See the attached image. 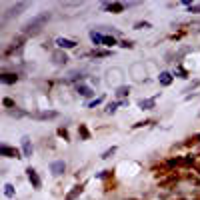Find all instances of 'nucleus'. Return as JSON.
<instances>
[{
    "instance_id": "23",
    "label": "nucleus",
    "mask_w": 200,
    "mask_h": 200,
    "mask_svg": "<svg viewBox=\"0 0 200 200\" xmlns=\"http://www.w3.org/2000/svg\"><path fill=\"white\" fill-rule=\"evenodd\" d=\"M100 102H102V98H96V100H92L88 106H90V108H94V106H96V104H100Z\"/></svg>"
},
{
    "instance_id": "3",
    "label": "nucleus",
    "mask_w": 200,
    "mask_h": 200,
    "mask_svg": "<svg viewBox=\"0 0 200 200\" xmlns=\"http://www.w3.org/2000/svg\"><path fill=\"white\" fill-rule=\"evenodd\" d=\"M64 170H66V164L62 162V160H56V162L50 164V172H52L54 176H60V174L64 172Z\"/></svg>"
},
{
    "instance_id": "5",
    "label": "nucleus",
    "mask_w": 200,
    "mask_h": 200,
    "mask_svg": "<svg viewBox=\"0 0 200 200\" xmlns=\"http://www.w3.org/2000/svg\"><path fill=\"white\" fill-rule=\"evenodd\" d=\"M56 44L60 48H76V42L70 40V38H56Z\"/></svg>"
},
{
    "instance_id": "25",
    "label": "nucleus",
    "mask_w": 200,
    "mask_h": 200,
    "mask_svg": "<svg viewBox=\"0 0 200 200\" xmlns=\"http://www.w3.org/2000/svg\"><path fill=\"white\" fill-rule=\"evenodd\" d=\"M80 132H82V136H84V138H88V130L84 128V126H82V128H80Z\"/></svg>"
},
{
    "instance_id": "18",
    "label": "nucleus",
    "mask_w": 200,
    "mask_h": 200,
    "mask_svg": "<svg viewBox=\"0 0 200 200\" xmlns=\"http://www.w3.org/2000/svg\"><path fill=\"white\" fill-rule=\"evenodd\" d=\"M102 44H104V46H114V44H116V40H114V38H110V36H104Z\"/></svg>"
},
{
    "instance_id": "1",
    "label": "nucleus",
    "mask_w": 200,
    "mask_h": 200,
    "mask_svg": "<svg viewBox=\"0 0 200 200\" xmlns=\"http://www.w3.org/2000/svg\"><path fill=\"white\" fill-rule=\"evenodd\" d=\"M48 18H50V14H48V12H44V14L36 16L34 20H30V22H28L26 26H24V32H36V30H38V26H42V24H44Z\"/></svg>"
},
{
    "instance_id": "15",
    "label": "nucleus",
    "mask_w": 200,
    "mask_h": 200,
    "mask_svg": "<svg viewBox=\"0 0 200 200\" xmlns=\"http://www.w3.org/2000/svg\"><path fill=\"white\" fill-rule=\"evenodd\" d=\"M4 196H8V198L14 196V186L12 184H4Z\"/></svg>"
},
{
    "instance_id": "11",
    "label": "nucleus",
    "mask_w": 200,
    "mask_h": 200,
    "mask_svg": "<svg viewBox=\"0 0 200 200\" xmlns=\"http://www.w3.org/2000/svg\"><path fill=\"white\" fill-rule=\"evenodd\" d=\"M90 38H92V42H94L96 46L102 44V40H104V36H102V34H98L96 30H92V32H90Z\"/></svg>"
},
{
    "instance_id": "22",
    "label": "nucleus",
    "mask_w": 200,
    "mask_h": 200,
    "mask_svg": "<svg viewBox=\"0 0 200 200\" xmlns=\"http://www.w3.org/2000/svg\"><path fill=\"white\" fill-rule=\"evenodd\" d=\"M110 52H106V50H98V52H92V56H108Z\"/></svg>"
},
{
    "instance_id": "17",
    "label": "nucleus",
    "mask_w": 200,
    "mask_h": 200,
    "mask_svg": "<svg viewBox=\"0 0 200 200\" xmlns=\"http://www.w3.org/2000/svg\"><path fill=\"white\" fill-rule=\"evenodd\" d=\"M128 92H130V88H128V86H120V88L116 90V96H126Z\"/></svg>"
},
{
    "instance_id": "19",
    "label": "nucleus",
    "mask_w": 200,
    "mask_h": 200,
    "mask_svg": "<svg viewBox=\"0 0 200 200\" xmlns=\"http://www.w3.org/2000/svg\"><path fill=\"white\" fill-rule=\"evenodd\" d=\"M114 152H116V146H112V148H108V150H106V152H104V154H102V156H100V158H110V156H112V154H114Z\"/></svg>"
},
{
    "instance_id": "4",
    "label": "nucleus",
    "mask_w": 200,
    "mask_h": 200,
    "mask_svg": "<svg viewBox=\"0 0 200 200\" xmlns=\"http://www.w3.org/2000/svg\"><path fill=\"white\" fill-rule=\"evenodd\" d=\"M26 172H28V180H30L32 184H34V188H40V184H42V182H40V178H38L36 170H34V168H28Z\"/></svg>"
},
{
    "instance_id": "12",
    "label": "nucleus",
    "mask_w": 200,
    "mask_h": 200,
    "mask_svg": "<svg viewBox=\"0 0 200 200\" xmlns=\"http://www.w3.org/2000/svg\"><path fill=\"white\" fill-rule=\"evenodd\" d=\"M106 8H110V10H114L118 14V12H122L124 10V4H120V2H114V4H106Z\"/></svg>"
},
{
    "instance_id": "24",
    "label": "nucleus",
    "mask_w": 200,
    "mask_h": 200,
    "mask_svg": "<svg viewBox=\"0 0 200 200\" xmlns=\"http://www.w3.org/2000/svg\"><path fill=\"white\" fill-rule=\"evenodd\" d=\"M120 46H124V48H132V42H130V40H124Z\"/></svg>"
},
{
    "instance_id": "8",
    "label": "nucleus",
    "mask_w": 200,
    "mask_h": 200,
    "mask_svg": "<svg viewBox=\"0 0 200 200\" xmlns=\"http://www.w3.org/2000/svg\"><path fill=\"white\" fill-rule=\"evenodd\" d=\"M58 112H54V110H48V112H38L36 118L38 120H50V118H56Z\"/></svg>"
},
{
    "instance_id": "10",
    "label": "nucleus",
    "mask_w": 200,
    "mask_h": 200,
    "mask_svg": "<svg viewBox=\"0 0 200 200\" xmlns=\"http://www.w3.org/2000/svg\"><path fill=\"white\" fill-rule=\"evenodd\" d=\"M16 80H18L16 74H2L0 76V82H4V84H12V82H16Z\"/></svg>"
},
{
    "instance_id": "20",
    "label": "nucleus",
    "mask_w": 200,
    "mask_h": 200,
    "mask_svg": "<svg viewBox=\"0 0 200 200\" xmlns=\"http://www.w3.org/2000/svg\"><path fill=\"white\" fill-rule=\"evenodd\" d=\"M118 104H122V102H112V104H108V108H106V112H108V114H110V112H114Z\"/></svg>"
},
{
    "instance_id": "9",
    "label": "nucleus",
    "mask_w": 200,
    "mask_h": 200,
    "mask_svg": "<svg viewBox=\"0 0 200 200\" xmlns=\"http://www.w3.org/2000/svg\"><path fill=\"white\" fill-rule=\"evenodd\" d=\"M158 80H160L162 86H170V84H172V74H170V72H162V74L158 76Z\"/></svg>"
},
{
    "instance_id": "7",
    "label": "nucleus",
    "mask_w": 200,
    "mask_h": 200,
    "mask_svg": "<svg viewBox=\"0 0 200 200\" xmlns=\"http://www.w3.org/2000/svg\"><path fill=\"white\" fill-rule=\"evenodd\" d=\"M156 98H158V96H154V98H148V100H140V102H138V106H140L142 110H150V108H154Z\"/></svg>"
},
{
    "instance_id": "13",
    "label": "nucleus",
    "mask_w": 200,
    "mask_h": 200,
    "mask_svg": "<svg viewBox=\"0 0 200 200\" xmlns=\"http://www.w3.org/2000/svg\"><path fill=\"white\" fill-rule=\"evenodd\" d=\"M66 54H60V52H54V62L56 64H66Z\"/></svg>"
},
{
    "instance_id": "27",
    "label": "nucleus",
    "mask_w": 200,
    "mask_h": 200,
    "mask_svg": "<svg viewBox=\"0 0 200 200\" xmlns=\"http://www.w3.org/2000/svg\"><path fill=\"white\" fill-rule=\"evenodd\" d=\"M58 134H60V136H64V138H68V132H66V130H62V128L58 130Z\"/></svg>"
},
{
    "instance_id": "6",
    "label": "nucleus",
    "mask_w": 200,
    "mask_h": 200,
    "mask_svg": "<svg viewBox=\"0 0 200 200\" xmlns=\"http://www.w3.org/2000/svg\"><path fill=\"white\" fill-rule=\"evenodd\" d=\"M22 150H24V156H32V146H30V138L28 136H22Z\"/></svg>"
},
{
    "instance_id": "14",
    "label": "nucleus",
    "mask_w": 200,
    "mask_h": 200,
    "mask_svg": "<svg viewBox=\"0 0 200 200\" xmlns=\"http://www.w3.org/2000/svg\"><path fill=\"white\" fill-rule=\"evenodd\" d=\"M78 92L82 96H86V98H90V96L94 94V92H92V88H88V86H78Z\"/></svg>"
},
{
    "instance_id": "16",
    "label": "nucleus",
    "mask_w": 200,
    "mask_h": 200,
    "mask_svg": "<svg viewBox=\"0 0 200 200\" xmlns=\"http://www.w3.org/2000/svg\"><path fill=\"white\" fill-rule=\"evenodd\" d=\"M80 192H82V186H76V190H74V192H70V194H68V196H66V200H74V198L78 196Z\"/></svg>"
},
{
    "instance_id": "26",
    "label": "nucleus",
    "mask_w": 200,
    "mask_h": 200,
    "mask_svg": "<svg viewBox=\"0 0 200 200\" xmlns=\"http://www.w3.org/2000/svg\"><path fill=\"white\" fill-rule=\"evenodd\" d=\"M190 12H200V4L198 6H190Z\"/></svg>"
},
{
    "instance_id": "21",
    "label": "nucleus",
    "mask_w": 200,
    "mask_h": 200,
    "mask_svg": "<svg viewBox=\"0 0 200 200\" xmlns=\"http://www.w3.org/2000/svg\"><path fill=\"white\" fill-rule=\"evenodd\" d=\"M134 28H138V30H140V28H150V22H136Z\"/></svg>"
},
{
    "instance_id": "2",
    "label": "nucleus",
    "mask_w": 200,
    "mask_h": 200,
    "mask_svg": "<svg viewBox=\"0 0 200 200\" xmlns=\"http://www.w3.org/2000/svg\"><path fill=\"white\" fill-rule=\"evenodd\" d=\"M0 154H2V156H8V158H20L18 150H16V148L6 146V144H2V146H0Z\"/></svg>"
}]
</instances>
